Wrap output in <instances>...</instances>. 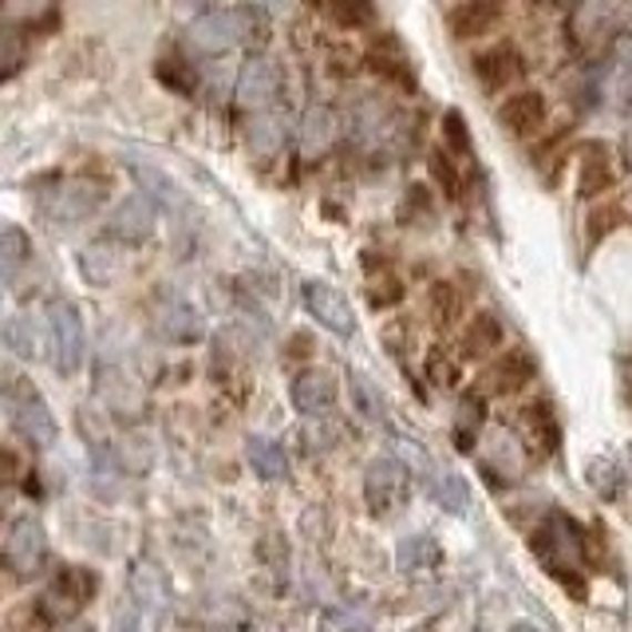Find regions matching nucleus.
<instances>
[{
    "instance_id": "1",
    "label": "nucleus",
    "mask_w": 632,
    "mask_h": 632,
    "mask_svg": "<svg viewBox=\"0 0 632 632\" xmlns=\"http://www.w3.org/2000/svg\"><path fill=\"white\" fill-rule=\"evenodd\" d=\"M0 407H4L12 431L24 442H32L37 451H48L60 439V419H55L52 404L28 376H9L0 384Z\"/></svg>"
},
{
    "instance_id": "2",
    "label": "nucleus",
    "mask_w": 632,
    "mask_h": 632,
    "mask_svg": "<svg viewBox=\"0 0 632 632\" xmlns=\"http://www.w3.org/2000/svg\"><path fill=\"white\" fill-rule=\"evenodd\" d=\"M265 40V17L253 9H230V12H202L186 28V44L198 55H226L234 48L257 44Z\"/></svg>"
},
{
    "instance_id": "3",
    "label": "nucleus",
    "mask_w": 632,
    "mask_h": 632,
    "mask_svg": "<svg viewBox=\"0 0 632 632\" xmlns=\"http://www.w3.org/2000/svg\"><path fill=\"white\" fill-rule=\"evenodd\" d=\"M44 325L52 344V368L60 376H75L88 360V328H83L80 305L68 297H52L44 305Z\"/></svg>"
},
{
    "instance_id": "4",
    "label": "nucleus",
    "mask_w": 632,
    "mask_h": 632,
    "mask_svg": "<svg viewBox=\"0 0 632 632\" xmlns=\"http://www.w3.org/2000/svg\"><path fill=\"white\" fill-rule=\"evenodd\" d=\"M585 546H589L585 530H581L569 514H561V510L542 526V530L533 533V553H538V558L546 561V569L558 573V578H569V573L585 561Z\"/></svg>"
},
{
    "instance_id": "5",
    "label": "nucleus",
    "mask_w": 632,
    "mask_h": 632,
    "mask_svg": "<svg viewBox=\"0 0 632 632\" xmlns=\"http://www.w3.org/2000/svg\"><path fill=\"white\" fill-rule=\"evenodd\" d=\"M411 495V470L399 459H376L364 470V502L376 518H388L391 510L407 502Z\"/></svg>"
},
{
    "instance_id": "6",
    "label": "nucleus",
    "mask_w": 632,
    "mask_h": 632,
    "mask_svg": "<svg viewBox=\"0 0 632 632\" xmlns=\"http://www.w3.org/2000/svg\"><path fill=\"white\" fill-rule=\"evenodd\" d=\"M103 198H108V186H103V182L68 179L44 198V214L52 217L55 226H80V222H88V217L103 206Z\"/></svg>"
},
{
    "instance_id": "7",
    "label": "nucleus",
    "mask_w": 632,
    "mask_h": 632,
    "mask_svg": "<svg viewBox=\"0 0 632 632\" xmlns=\"http://www.w3.org/2000/svg\"><path fill=\"white\" fill-rule=\"evenodd\" d=\"M48 558V530L40 522V514H20L9 526V538H4V565L17 573V578H37L40 565Z\"/></svg>"
},
{
    "instance_id": "8",
    "label": "nucleus",
    "mask_w": 632,
    "mask_h": 632,
    "mask_svg": "<svg viewBox=\"0 0 632 632\" xmlns=\"http://www.w3.org/2000/svg\"><path fill=\"white\" fill-rule=\"evenodd\" d=\"M300 300H305L308 316H313L316 325L328 328L333 336L348 340V336L356 333V313L336 285H328V281H320V277L305 281V285H300Z\"/></svg>"
},
{
    "instance_id": "9",
    "label": "nucleus",
    "mask_w": 632,
    "mask_h": 632,
    "mask_svg": "<svg viewBox=\"0 0 632 632\" xmlns=\"http://www.w3.org/2000/svg\"><path fill=\"white\" fill-rule=\"evenodd\" d=\"M154 230H159V202L146 198L143 190L126 194V198L119 202V206L111 210V217H108V237H111V242H119V245L151 242Z\"/></svg>"
},
{
    "instance_id": "10",
    "label": "nucleus",
    "mask_w": 632,
    "mask_h": 632,
    "mask_svg": "<svg viewBox=\"0 0 632 632\" xmlns=\"http://www.w3.org/2000/svg\"><path fill=\"white\" fill-rule=\"evenodd\" d=\"M470 72H475V80H479L482 91H490V95H495V91L510 88V83L526 72V60H522V52L510 44V40H498V44L475 52V60H470Z\"/></svg>"
},
{
    "instance_id": "11",
    "label": "nucleus",
    "mask_w": 632,
    "mask_h": 632,
    "mask_svg": "<svg viewBox=\"0 0 632 632\" xmlns=\"http://www.w3.org/2000/svg\"><path fill=\"white\" fill-rule=\"evenodd\" d=\"M91 597H95V578H91L88 569H68V573H60V578L44 589L40 609H44L52 621H68V616H75L88 605Z\"/></svg>"
},
{
    "instance_id": "12",
    "label": "nucleus",
    "mask_w": 632,
    "mask_h": 632,
    "mask_svg": "<svg viewBox=\"0 0 632 632\" xmlns=\"http://www.w3.org/2000/svg\"><path fill=\"white\" fill-rule=\"evenodd\" d=\"M154 328H159V336H163L166 344H182V348H186V344H198L202 336H206L198 308L190 305L186 297H174V293L159 297V305H154Z\"/></svg>"
},
{
    "instance_id": "13",
    "label": "nucleus",
    "mask_w": 632,
    "mask_h": 632,
    "mask_svg": "<svg viewBox=\"0 0 632 632\" xmlns=\"http://www.w3.org/2000/svg\"><path fill=\"white\" fill-rule=\"evenodd\" d=\"M281 95V68L269 55H249L237 75V103L249 111H265Z\"/></svg>"
},
{
    "instance_id": "14",
    "label": "nucleus",
    "mask_w": 632,
    "mask_h": 632,
    "mask_svg": "<svg viewBox=\"0 0 632 632\" xmlns=\"http://www.w3.org/2000/svg\"><path fill=\"white\" fill-rule=\"evenodd\" d=\"M546 119H550V108H546L542 91H514V95L502 100V108H498V123H502L506 135H514V139L542 135Z\"/></svg>"
},
{
    "instance_id": "15",
    "label": "nucleus",
    "mask_w": 632,
    "mask_h": 632,
    "mask_svg": "<svg viewBox=\"0 0 632 632\" xmlns=\"http://www.w3.org/2000/svg\"><path fill=\"white\" fill-rule=\"evenodd\" d=\"M530 379H533V356L526 348H510V353L495 356V364L482 371L479 388L482 396H514Z\"/></svg>"
},
{
    "instance_id": "16",
    "label": "nucleus",
    "mask_w": 632,
    "mask_h": 632,
    "mask_svg": "<svg viewBox=\"0 0 632 632\" xmlns=\"http://www.w3.org/2000/svg\"><path fill=\"white\" fill-rule=\"evenodd\" d=\"M336 376L328 368H305L293 376L289 399L300 416H325L328 407L336 404Z\"/></svg>"
},
{
    "instance_id": "17",
    "label": "nucleus",
    "mask_w": 632,
    "mask_h": 632,
    "mask_svg": "<svg viewBox=\"0 0 632 632\" xmlns=\"http://www.w3.org/2000/svg\"><path fill=\"white\" fill-rule=\"evenodd\" d=\"M506 0H462L455 4L447 24H451V37L455 40H479L487 32H495V24L502 20Z\"/></svg>"
},
{
    "instance_id": "18",
    "label": "nucleus",
    "mask_w": 632,
    "mask_h": 632,
    "mask_svg": "<svg viewBox=\"0 0 632 632\" xmlns=\"http://www.w3.org/2000/svg\"><path fill=\"white\" fill-rule=\"evenodd\" d=\"M368 68L376 75H384L388 83H399V88H416V75H411V63H407V52L396 37H376L368 48Z\"/></svg>"
},
{
    "instance_id": "19",
    "label": "nucleus",
    "mask_w": 632,
    "mask_h": 632,
    "mask_svg": "<svg viewBox=\"0 0 632 632\" xmlns=\"http://www.w3.org/2000/svg\"><path fill=\"white\" fill-rule=\"evenodd\" d=\"M126 597L135 601L139 609H143L151 621H159V616L166 613V581L163 573L151 565V561H139L135 569H131V589H126Z\"/></svg>"
},
{
    "instance_id": "20",
    "label": "nucleus",
    "mask_w": 632,
    "mask_h": 632,
    "mask_svg": "<svg viewBox=\"0 0 632 632\" xmlns=\"http://www.w3.org/2000/svg\"><path fill=\"white\" fill-rule=\"evenodd\" d=\"M80 277L95 289H108L123 277V257L115 253L111 242H95V245H83L80 249Z\"/></svg>"
},
{
    "instance_id": "21",
    "label": "nucleus",
    "mask_w": 632,
    "mask_h": 632,
    "mask_svg": "<svg viewBox=\"0 0 632 632\" xmlns=\"http://www.w3.org/2000/svg\"><path fill=\"white\" fill-rule=\"evenodd\" d=\"M245 459H249L253 475L262 482H281L289 479V455H285V447L273 439H262V435H253L249 442H245Z\"/></svg>"
},
{
    "instance_id": "22",
    "label": "nucleus",
    "mask_w": 632,
    "mask_h": 632,
    "mask_svg": "<svg viewBox=\"0 0 632 632\" xmlns=\"http://www.w3.org/2000/svg\"><path fill=\"white\" fill-rule=\"evenodd\" d=\"M297 143L305 159H320L328 146L336 143V115L328 108H308L305 119H300Z\"/></svg>"
},
{
    "instance_id": "23",
    "label": "nucleus",
    "mask_w": 632,
    "mask_h": 632,
    "mask_svg": "<svg viewBox=\"0 0 632 632\" xmlns=\"http://www.w3.org/2000/svg\"><path fill=\"white\" fill-rule=\"evenodd\" d=\"M154 80L163 83L171 95H182V100H194L202 88L198 68L190 60H182V55H159V63H154Z\"/></svg>"
},
{
    "instance_id": "24",
    "label": "nucleus",
    "mask_w": 632,
    "mask_h": 632,
    "mask_svg": "<svg viewBox=\"0 0 632 632\" xmlns=\"http://www.w3.org/2000/svg\"><path fill=\"white\" fill-rule=\"evenodd\" d=\"M518 419H522V442H530L538 459L558 447V419H553L550 404H530Z\"/></svg>"
},
{
    "instance_id": "25",
    "label": "nucleus",
    "mask_w": 632,
    "mask_h": 632,
    "mask_svg": "<svg viewBox=\"0 0 632 632\" xmlns=\"http://www.w3.org/2000/svg\"><path fill=\"white\" fill-rule=\"evenodd\" d=\"M502 344V325H498L495 313H479L462 328V360H482V356H495V348Z\"/></svg>"
},
{
    "instance_id": "26",
    "label": "nucleus",
    "mask_w": 632,
    "mask_h": 632,
    "mask_svg": "<svg viewBox=\"0 0 632 632\" xmlns=\"http://www.w3.org/2000/svg\"><path fill=\"white\" fill-rule=\"evenodd\" d=\"M616 174H613V159H609V146L593 143L585 151V159H581V194L585 198H601L605 190H613Z\"/></svg>"
},
{
    "instance_id": "27",
    "label": "nucleus",
    "mask_w": 632,
    "mask_h": 632,
    "mask_svg": "<svg viewBox=\"0 0 632 632\" xmlns=\"http://www.w3.org/2000/svg\"><path fill=\"white\" fill-rule=\"evenodd\" d=\"M396 561L404 573H419V569H435L442 565V546L435 542L431 533H411V538H404L396 550Z\"/></svg>"
},
{
    "instance_id": "28",
    "label": "nucleus",
    "mask_w": 632,
    "mask_h": 632,
    "mask_svg": "<svg viewBox=\"0 0 632 632\" xmlns=\"http://www.w3.org/2000/svg\"><path fill=\"white\" fill-rule=\"evenodd\" d=\"M95 384H100V396H103V404H108L111 411L126 416V411L135 407V379L126 376L123 368H115V364H103L100 376H95Z\"/></svg>"
},
{
    "instance_id": "29",
    "label": "nucleus",
    "mask_w": 632,
    "mask_h": 632,
    "mask_svg": "<svg viewBox=\"0 0 632 632\" xmlns=\"http://www.w3.org/2000/svg\"><path fill=\"white\" fill-rule=\"evenodd\" d=\"M131 174H135V179H139V190H143L146 198L166 202V206H182V190H179V182H174L166 171H159V166L139 163V159H131Z\"/></svg>"
},
{
    "instance_id": "30",
    "label": "nucleus",
    "mask_w": 632,
    "mask_h": 632,
    "mask_svg": "<svg viewBox=\"0 0 632 632\" xmlns=\"http://www.w3.org/2000/svg\"><path fill=\"white\" fill-rule=\"evenodd\" d=\"M308 4L340 28H364V24H371V17H376L371 0H308Z\"/></svg>"
},
{
    "instance_id": "31",
    "label": "nucleus",
    "mask_w": 632,
    "mask_h": 632,
    "mask_svg": "<svg viewBox=\"0 0 632 632\" xmlns=\"http://www.w3.org/2000/svg\"><path fill=\"white\" fill-rule=\"evenodd\" d=\"M285 139H289V126H285L281 115H273V111H262V115L249 123V146L262 154V159L277 154L281 146H285Z\"/></svg>"
},
{
    "instance_id": "32",
    "label": "nucleus",
    "mask_w": 632,
    "mask_h": 632,
    "mask_svg": "<svg viewBox=\"0 0 632 632\" xmlns=\"http://www.w3.org/2000/svg\"><path fill=\"white\" fill-rule=\"evenodd\" d=\"M28 63V37L20 24H0V83L20 75V68Z\"/></svg>"
},
{
    "instance_id": "33",
    "label": "nucleus",
    "mask_w": 632,
    "mask_h": 632,
    "mask_svg": "<svg viewBox=\"0 0 632 632\" xmlns=\"http://www.w3.org/2000/svg\"><path fill=\"white\" fill-rule=\"evenodd\" d=\"M348 384H353V404H356V416L368 419V424H384V416H388V407H384V396H379V388L371 384L364 371H353L348 376Z\"/></svg>"
},
{
    "instance_id": "34",
    "label": "nucleus",
    "mask_w": 632,
    "mask_h": 632,
    "mask_svg": "<svg viewBox=\"0 0 632 632\" xmlns=\"http://www.w3.org/2000/svg\"><path fill=\"white\" fill-rule=\"evenodd\" d=\"M427 490H431V498L447 510V514H462L470 506V487L459 479V475H439L435 482H427Z\"/></svg>"
},
{
    "instance_id": "35",
    "label": "nucleus",
    "mask_w": 632,
    "mask_h": 632,
    "mask_svg": "<svg viewBox=\"0 0 632 632\" xmlns=\"http://www.w3.org/2000/svg\"><path fill=\"white\" fill-rule=\"evenodd\" d=\"M4 344H9V353L20 356V360H37V353H40L37 325H32L28 316H12L9 325H4Z\"/></svg>"
},
{
    "instance_id": "36",
    "label": "nucleus",
    "mask_w": 632,
    "mask_h": 632,
    "mask_svg": "<svg viewBox=\"0 0 632 632\" xmlns=\"http://www.w3.org/2000/svg\"><path fill=\"white\" fill-rule=\"evenodd\" d=\"M431 179L439 182L447 198H459L462 174H459V166H455V159L447 151H431Z\"/></svg>"
},
{
    "instance_id": "37",
    "label": "nucleus",
    "mask_w": 632,
    "mask_h": 632,
    "mask_svg": "<svg viewBox=\"0 0 632 632\" xmlns=\"http://www.w3.org/2000/svg\"><path fill=\"white\" fill-rule=\"evenodd\" d=\"M32 257V242L20 226H4L0 230V262L4 265H24Z\"/></svg>"
},
{
    "instance_id": "38",
    "label": "nucleus",
    "mask_w": 632,
    "mask_h": 632,
    "mask_svg": "<svg viewBox=\"0 0 632 632\" xmlns=\"http://www.w3.org/2000/svg\"><path fill=\"white\" fill-rule=\"evenodd\" d=\"M624 222V210L621 206H613V202H609V206H597V210H589V242H601V237H609L613 234L616 226H621Z\"/></svg>"
},
{
    "instance_id": "39",
    "label": "nucleus",
    "mask_w": 632,
    "mask_h": 632,
    "mask_svg": "<svg viewBox=\"0 0 632 632\" xmlns=\"http://www.w3.org/2000/svg\"><path fill=\"white\" fill-rule=\"evenodd\" d=\"M442 135H447V146H451L455 154H467L470 151V131H467V119H462V111H447L442 115Z\"/></svg>"
},
{
    "instance_id": "40",
    "label": "nucleus",
    "mask_w": 632,
    "mask_h": 632,
    "mask_svg": "<svg viewBox=\"0 0 632 632\" xmlns=\"http://www.w3.org/2000/svg\"><path fill=\"white\" fill-rule=\"evenodd\" d=\"M585 479L593 482V490L601 498H616V487H613V482H616V467L609 459H593V462H589Z\"/></svg>"
},
{
    "instance_id": "41",
    "label": "nucleus",
    "mask_w": 632,
    "mask_h": 632,
    "mask_svg": "<svg viewBox=\"0 0 632 632\" xmlns=\"http://www.w3.org/2000/svg\"><path fill=\"white\" fill-rule=\"evenodd\" d=\"M151 624L154 621L135 605V601H131V597H126L123 609L115 613V632H151Z\"/></svg>"
},
{
    "instance_id": "42",
    "label": "nucleus",
    "mask_w": 632,
    "mask_h": 632,
    "mask_svg": "<svg viewBox=\"0 0 632 632\" xmlns=\"http://www.w3.org/2000/svg\"><path fill=\"white\" fill-rule=\"evenodd\" d=\"M427 371H431L439 384H455V379H459V360L447 353H431L427 356Z\"/></svg>"
},
{
    "instance_id": "43",
    "label": "nucleus",
    "mask_w": 632,
    "mask_h": 632,
    "mask_svg": "<svg viewBox=\"0 0 632 632\" xmlns=\"http://www.w3.org/2000/svg\"><path fill=\"white\" fill-rule=\"evenodd\" d=\"M12 479H17V459L9 451H0V514L12 498Z\"/></svg>"
},
{
    "instance_id": "44",
    "label": "nucleus",
    "mask_w": 632,
    "mask_h": 632,
    "mask_svg": "<svg viewBox=\"0 0 632 632\" xmlns=\"http://www.w3.org/2000/svg\"><path fill=\"white\" fill-rule=\"evenodd\" d=\"M431 300H435V308H439L442 320H455V313H459V293H455L451 285H435Z\"/></svg>"
},
{
    "instance_id": "45",
    "label": "nucleus",
    "mask_w": 632,
    "mask_h": 632,
    "mask_svg": "<svg viewBox=\"0 0 632 632\" xmlns=\"http://www.w3.org/2000/svg\"><path fill=\"white\" fill-rule=\"evenodd\" d=\"M9 9L17 20H40V12L52 9V0H12Z\"/></svg>"
},
{
    "instance_id": "46",
    "label": "nucleus",
    "mask_w": 632,
    "mask_h": 632,
    "mask_svg": "<svg viewBox=\"0 0 632 632\" xmlns=\"http://www.w3.org/2000/svg\"><path fill=\"white\" fill-rule=\"evenodd\" d=\"M293 0H245V9L253 12H273V17H281V12H289Z\"/></svg>"
},
{
    "instance_id": "47",
    "label": "nucleus",
    "mask_w": 632,
    "mask_h": 632,
    "mask_svg": "<svg viewBox=\"0 0 632 632\" xmlns=\"http://www.w3.org/2000/svg\"><path fill=\"white\" fill-rule=\"evenodd\" d=\"M616 60L624 63V72L632 75V32H624L621 40H616Z\"/></svg>"
},
{
    "instance_id": "48",
    "label": "nucleus",
    "mask_w": 632,
    "mask_h": 632,
    "mask_svg": "<svg viewBox=\"0 0 632 632\" xmlns=\"http://www.w3.org/2000/svg\"><path fill=\"white\" fill-rule=\"evenodd\" d=\"M179 9H190V12H202V9H210V0H174Z\"/></svg>"
},
{
    "instance_id": "49",
    "label": "nucleus",
    "mask_w": 632,
    "mask_h": 632,
    "mask_svg": "<svg viewBox=\"0 0 632 632\" xmlns=\"http://www.w3.org/2000/svg\"><path fill=\"white\" fill-rule=\"evenodd\" d=\"M510 632H542L538 624H530V621H518V624H510Z\"/></svg>"
},
{
    "instance_id": "50",
    "label": "nucleus",
    "mask_w": 632,
    "mask_h": 632,
    "mask_svg": "<svg viewBox=\"0 0 632 632\" xmlns=\"http://www.w3.org/2000/svg\"><path fill=\"white\" fill-rule=\"evenodd\" d=\"M624 163H629V171H632V131H629V139H624Z\"/></svg>"
},
{
    "instance_id": "51",
    "label": "nucleus",
    "mask_w": 632,
    "mask_h": 632,
    "mask_svg": "<svg viewBox=\"0 0 632 632\" xmlns=\"http://www.w3.org/2000/svg\"><path fill=\"white\" fill-rule=\"evenodd\" d=\"M624 470H629V479H632V442L624 447Z\"/></svg>"
},
{
    "instance_id": "52",
    "label": "nucleus",
    "mask_w": 632,
    "mask_h": 632,
    "mask_svg": "<svg viewBox=\"0 0 632 632\" xmlns=\"http://www.w3.org/2000/svg\"><path fill=\"white\" fill-rule=\"evenodd\" d=\"M63 632H95V629H88V624H75V629H63Z\"/></svg>"
},
{
    "instance_id": "53",
    "label": "nucleus",
    "mask_w": 632,
    "mask_h": 632,
    "mask_svg": "<svg viewBox=\"0 0 632 632\" xmlns=\"http://www.w3.org/2000/svg\"><path fill=\"white\" fill-rule=\"evenodd\" d=\"M416 632H431V624H424V629H416Z\"/></svg>"
},
{
    "instance_id": "54",
    "label": "nucleus",
    "mask_w": 632,
    "mask_h": 632,
    "mask_svg": "<svg viewBox=\"0 0 632 632\" xmlns=\"http://www.w3.org/2000/svg\"><path fill=\"white\" fill-rule=\"evenodd\" d=\"M0 300H4V285H0Z\"/></svg>"
},
{
    "instance_id": "55",
    "label": "nucleus",
    "mask_w": 632,
    "mask_h": 632,
    "mask_svg": "<svg viewBox=\"0 0 632 632\" xmlns=\"http://www.w3.org/2000/svg\"><path fill=\"white\" fill-rule=\"evenodd\" d=\"M217 632H237V629H217Z\"/></svg>"
}]
</instances>
